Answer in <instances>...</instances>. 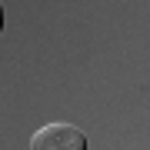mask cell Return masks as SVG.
I'll list each match as a JSON object with an SVG mask.
<instances>
[{
  "label": "cell",
  "mask_w": 150,
  "mask_h": 150,
  "mask_svg": "<svg viewBox=\"0 0 150 150\" xmlns=\"http://www.w3.org/2000/svg\"><path fill=\"white\" fill-rule=\"evenodd\" d=\"M30 150H87V134L74 123H43L30 137Z\"/></svg>",
  "instance_id": "6da1fadb"
}]
</instances>
